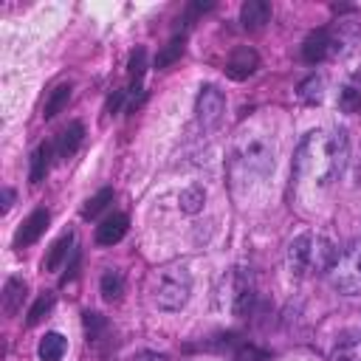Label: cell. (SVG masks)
Instances as JSON below:
<instances>
[{
	"label": "cell",
	"instance_id": "obj_1",
	"mask_svg": "<svg viewBox=\"0 0 361 361\" xmlns=\"http://www.w3.org/2000/svg\"><path fill=\"white\" fill-rule=\"evenodd\" d=\"M347 135L344 130H310L293 155V175L299 183L313 189L330 186L347 166Z\"/></svg>",
	"mask_w": 361,
	"mask_h": 361
},
{
	"label": "cell",
	"instance_id": "obj_2",
	"mask_svg": "<svg viewBox=\"0 0 361 361\" xmlns=\"http://www.w3.org/2000/svg\"><path fill=\"white\" fill-rule=\"evenodd\" d=\"M336 257H338V248L324 234H316V231L299 234L288 245V262H290V271L296 276H319V274H327L330 265L336 262Z\"/></svg>",
	"mask_w": 361,
	"mask_h": 361
},
{
	"label": "cell",
	"instance_id": "obj_3",
	"mask_svg": "<svg viewBox=\"0 0 361 361\" xmlns=\"http://www.w3.org/2000/svg\"><path fill=\"white\" fill-rule=\"evenodd\" d=\"M152 302L161 310H180L192 293V274L186 265H166L152 276Z\"/></svg>",
	"mask_w": 361,
	"mask_h": 361
},
{
	"label": "cell",
	"instance_id": "obj_4",
	"mask_svg": "<svg viewBox=\"0 0 361 361\" xmlns=\"http://www.w3.org/2000/svg\"><path fill=\"white\" fill-rule=\"evenodd\" d=\"M327 274L338 293H361V240H353L347 248H341Z\"/></svg>",
	"mask_w": 361,
	"mask_h": 361
},
{
	"label": "cell",
	"instance_id": "obj_5",
	"mask_svg": "<svg viewBox=\"0 0 361 361\" xmlns=\"http://www.w3.org/2000/svg\"><path fill=\"white\" fill-rule=\"evenodd\" d=\"M234 166L248 178V175H268L274 169V152L268 141L262 138H243L234 149Z\"/></svg>",
	"mask_w": 361,
	"mask_h": 361
},
{
	"label": "cell",
	"instance_id": "obj_6",
	"mask_svg": "<svg viewBox=\"0 0 361 361\" xmlns=\"http://www.w3.org/2000/svg\"><path fill=\"white\" fill-rule=\"evenodd\" d=\"M223 110H226V96L223 90H217L214 85H203L200 93H197V102H195V116H197V124L203 130H214L223 118Z\"/></svg>",
	"mask_w": 361,
	"mask_h": 361
},
{
	"label": "cell",
	"instance_id": "obj_7",
	"mask_svg": "<svg viewBox=\"0 0 361 361\" xmlns=\"http://www.w3.org/2000/svg\"><path fill=\"white\" fill-rule=\"evenodd\" d=\"M45 226H48V212H45V209H37L34 214H28V220H25V223H23V228L17 231L14 245H17V248H23V245L37 243V240H39V234L45 231Z\"/></svg>",
	"mask_w": 361,
	"mask_h": 361
},
{
	"label": "cell",
	"instance_id": "obj_8",
	"mask_svg": "<svg viewBox=\"0 0 361 361\" xmlns=\"http://www.w3.org/2000/svg\"><path fill=\"white\" fill-rule=\"evenodd\" d=\"M124 234H127V214H121V212L107 214V217L102 220V226L96 228L99 245H113V243H118Z\"/></svg>",
	"mask_w": 361,
	"mask_h": 361
},
{
	"label": "cell",
	"instance_id": "obj_9",
	"mask_svg": "<svg viewBox=\"0 0 361 361\" xmlns=\"http://www.w3.org/2000/svg\"><path fill=\"white\" fill-rule=\"evenodd\" d=\"M257 65H259V56H257L251 48H237V51L231 54L226 71H228V76H234V79H245V76H251V73L257 71Z\"/></svg>",
	"mask_w": 361,
	"mask_h": 361
},
{
	"label": "cell",
	"instance_id": "obj_10",
	"mask_svg": "<svg viewBox=\"0 0 361 361\" xmlns=\"http://www.w3.org/2000/svg\"><path fill=\"white\" fill-rule=\"evenodd\" d=\"M240 20L248 31H259L268 20H271V6L265 0H248L243 8H240Z\"/></svg>",
	"mask_w": 361,
	"mask_h": 361
},
{
	"label": "cell",
	"instance_id": "obj_11",
	"mask_svg": "<svg viewBox=\"0 0 361 361\" xmlns=\"http://www.w3.org/2000/svg\"><path fill=\"white\" fill-rule=\"evenodd\" d=\"M65 350H68V341H65L62 333H45L39 338L37 355H39V361H62Z\"/></svg>",
	"mask_w": 361,
	"mask_h": 361
},
{
	"label": "cell",
	"instance_id": "obj_12",
	"mask_svg": "<svg viewBox=\"0 0 361 361\" xmlns=\"http://www.w3.org/2000/svg\"><path fill=\"white\" fill-rule=\"evenodd\" d=\"M82 138H85V130H82V124H71L62 135H59V141H56V155L59 158H71L73 152H76V147L82 144Z\"/></svg>",
	"mask_w": 361,
	"mask_h": 361
},
{
	"label": "cell",
	"instance_id": "obj_13",
	"mask_svg": "<svg viewBox=\"0 0 361 361\" xmlns=\"http://www.w3.org/2000/svg\"><path fill=\"white\" fill-rule=\"evenodd\" d=\"M333 361H361V336H344L338 338L333 350Z\"/></svg>",
	"mask_w": 361,
	"mask_h": 361
},
{
	"label": "cell",
	"instance_id": "obj_14",
	"mask_svg": "<svg viewBox=\"0 0 361 361\" xmlns=\"http://www.w3.org/2000/svg\"><path fill=\"white\" fill-rule=\"evenodd\" d=\"M23 296H25V282L11 276L6 282V288H3V307H6V313H17V307L23 305Z\"/></svg>",
	"mask_w": 361,
	"mask_h": 361
},
{
	"label": "cell",
	"instance_id": "obj_15",
	"mask_svg": "<svg viewBox=\"0 0 361 361\" xmlns=\"http://www.w3.org/2000/svg\"><path fill=\"white\" fill-rule=\"evenodd\" d=\"M338 102H341V107H344L347 113L361 110V73H358V76H353V79L344 85V90H341V96H338Z\"/></svg>",
	"mask_w": 361,
	"mask_h": 361
},
{
	"label": "cell",
	"instance_id": "obj_16",
	"mask_svg": "<svg viewBox=\"0 0 361 361\" xmlns=\"http://www.w3.org/2000/svg\"><path fill=\"white\" fill-rule=\"evenodd\" d=\"M121 290H124V276H121V271H104V276H102V293H104V299H118L121 296Z\"/></svg>",
	"mask_w": 361,
	"mask_h": 361
},
{
	"label": "cell",
	"instance_id": "obj_17",
	"mask_svg": "<svg viewBox=\"0 0 361 361\" xmlns=\"http://www.w3.org/2000/svg\"><path fill=\"white\" fill-rule=\"evenodd\" d=\"M48 158H51V147H39L31 155V183H39L48 172Z\"/></svg>",
	"mask_w": 361,
	"mask_h": 361
},
{
	"label": "cell",
	"instance_id": "obj_18",
	"mask_svg": "<svg viewBox=\"0 0 361 361\" xmlns=\"http://www.w3.org/2000/svg\"><path fill=\"white\" fill-rule=\"evenodd\" d=\"M71 99V85H59L54 93H51V99L45 102V118H54L59 110H62V104Z\"/></svg>",
	"mask_w": 361,
	"mask_h": 361
},
{
	"label": "cell",
	"instance_id": "obj_19",
	"mask_svg": "<svg viewBox=\"0 0 361 361\" xmlns=\"http://www.w3.org/2000/svg\"><path fill=\"white\" fill-rule=\"evenodd\" d=\"M203 197H206V195H203V189H200V186H189L186 192H180V209H183V212H189V214H192V212H200Z\"/></svg>",
	"mask_w": 361,
	"mask_h": 361
},
{
	"label": "cell",
	"instance_id": "obj_20",
	"mask_svg": "<svg viewBox=\"0 0 361 361\" xmlns=\"http://www.w3.org/2000/svg\"><path fill=\"white\" fill-rule=\"evenodd\" d=\"M107 200H113V189H102L96 197H90V200H87V206L82 209V214H85V217H96V214L107 206Z\"/></svg>",
	"mask_w": 361,
	"mask_h": 361
},
{
	"label": "cell",
	"instance_id": "obj_21",
	"mask_svg": "<svg viewBox=\"0 0 361 361\" xmlns=\"http://www.w3.org/2000/svg\"><path fill=\"white\" fill-rule=\"evenodd\" d=\"M71 240H73V237H71V234H65L62 240H56V243H54V248H51V254H48V259H45V268H56V265H59V259L68 254Z\"/></svg>",
	"mask_w": 361,
	"mask_h": 361
},
{
	"label": "cell",
	"instance_id": "obj_22",
	"mask_svg": "<svg viewBox=\"0 0 361 361\" xmlns=\"http://www.w3.org/2000/svg\"><path fill=\"white\" fill-rule=\"evenodd\" d=\"M180 54H183V39H178V37H175V39H172V42L166 45V51H164V54L158 56V65L164 68V65H169V62H175V59H178Z\"/></svg>",
	"mask_w": 361,
	"mask_h": 361
},
{
	"label": "cell",
	"instance_id": "obj_23",
	"mask_svg": "<svg viewBox=\"0 0 361 361\" xmlns=\"http://www.w3.org/2000/svg\"><path fill=\"white\" fill-rule=\"evenodd\" d=\"M51 305H54V296H39L37 305L31 307V313H28V324H37V322L42 319V313H45Z\"/></svg>",
	"mask_w": 361,
	"mask_h": 361
},
{
	"label": "cell",
	"instance_id": "obj_24",
	"mask_svg": "<svg viewBox=\"0 0 361 361\" xmlns=\"http://www.w3.org/2000/svg\"><path fill=\"white\" fill-rule=\"evenodd\" d=\"M237 361H265V353H257L254 347H243L240 355H237Z\"/></svg>",
	"mask_w": 361,
	"mask_h": 361
},
{
	"label": "cell",
	"instance_id": "obj_25",
	"mask_svg": "<svg viewBox=\"0 0 361 361\" xmlns=\"http://www.w3.org/2000/svg\"><path fill=\"white\" fill-rule=\"evenodd\" d=\"M133 361H166L164 355H155V353H141L138 358H133Z\"/></svg>",
	"mask_w": 361,
	"mask_h": 361
},
{
	"label": "cell",
	"instance_id": "obj_26",
	"mask_svg": "<svg viewBox=\"0 0 361 361\" xmlns=\"http://www.w3.org/2000/svg\"><path fill=\"white\" fill-rule=\"evenodd\" d=\"M11 200H14V192H11V189H6V192H3V212H8V209H11Z\"/></svg>",
	"mask_w": 361,
	"mask_h": 361
}]
</instances>
